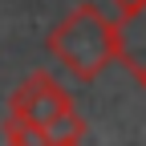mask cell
<instances>
[{
  "label": "cell",
  "mask_w": 146,
  "mask_h": 146,
  "mask_svg": "<svg viewBox=\"0 0 146 146\" xmlns=\"http://www.w3.org/2000/svg\"><path fill=\"white\" fill-rule=\"evenodd\" d=\"M45 49L61 69H69L73 81L89 85L122 57V21L106 16L94 0H85L49 29Z\"/></svg>",
  "instance_id": "cell-1"
},
{
  "label": "cell",
  "mask_w": 146,
  "mask_h": 146,
  "mask_svg": "<svg viewBox=\"0 0 146 146\" xmlns=\"http://www.w3.org/2000/svg\"><path fill=\"white\" fill-rule=\"evenodd\" d=\"M65 110H73V102H69V94L49 77V73H29V77L12 89V98H8V114L29 122V126H45L57 114H65Z\"/></svg>",
  "instance_id": "cell-2"
},
{
  "label": "cell",
  "mask_w": 146,
  "mask_h": 146,
  "mask_svg": "<svg viewBox=\"0 0 146 146\" xmlns=\"http://www.w3.org/2000/svg\"><path fill=\"white\" fill-rule=\"evenodd\" d=\"M0 134H4V142H8V146H53V142H49V134L41 130V126H29V122L12 118V114L0 122Z\"/></svg>",
  "instance_id": "cell-3"
},
{
  "label": "cell",
  "mask_w": 146,
  "mask_h": 146,
  "mask_svg": "<svg viewBox=\"0 0 146 146\" xmlns=\"http://www.w3.org/2000/svg\"><path fill=\"white\" fill-rule=\"evenodd\" d=\"M41 130L49 134V142H77V138H85V118L77 110H65V114H57L53 122H45Z\"/></svg>",
  "instance_id": "cell-4"
},
{
  "label": "cell",
  "mask_w": 146,
  "mask_h": 146,
  "mask_svg": "<svg viewBox=\"0 0 146 146\" xmlns=\"http://www.w3.org/2000/svg\"><path fill=\"white\" fill-rule=\"evenodd\" d=\"M110 4H114L118 21H134V16H142V12H146V0H110Z\"/></svg>",
  "instance_id": "cell-5"
},
{
  "label": "cell",
  "mask_w": 146,
  "mask_h": 146,
  "mask_svg": "<svg viewBox=\"0 0 146 146\" xmlns=\"http://www.w3.org/2000/svg\"><path fill=\"white\" fill-rule=\"evenodd\" d=\"M122 65L130 69V77H134V81L146 89V57H122Z\"/></svg>",
  "instance_id": "cell-6"
},
{
  "label": "cell",
  "mask_w": 146,
  "mask_h": 146,
  "mask_svg": "<svg viewBox=\"0 0 146 146\" xmlns=\"http://www.w3.org/2000/svg\"><path fill=\"white\" fill-rule=\"evenodd\" d=\"M53 146H85V142H81V138H77V142H53Z\"/></svg>",
  "instance_id": "cell-7"
}]
</instances>
